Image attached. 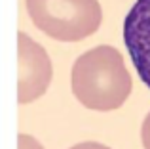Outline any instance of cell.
<instances>
[{"instance_id":"cell-1","label":"cell","mask_w":150,"mask_h":149,"mask_svg":"<svg viewBox=\"0 0 150 149\" xmlns=\"http://www.w3.org/2000/svg\"><path fill=\"white\" fill-rule=\"evenodd\" d=\"M70 84L84 107L114 111L125 103L133 82L120 52L112 46H97L74 61Z\"/></svg>"},{"instance_id":"cell-4","label":"cell","mask_w":150,"mask_h":149,"mask_svg":"<svg viewBox=\"0 0 150 149\" xmlns=\"http://www.w3.org/2000/svg\"><path fill=\"white\" fill-rule=\"evenodd\" d=\"M124 44L139 78L150 88V0H137L124 19Z\"/></svg>"},{"instance_id":"cell-3","label":"cell","mask_w":150,"mask_h":149,"mask_svg":"<svg viewBox=\"0 0 150 149\" xmlns=\"http://www.w3.org/2000/svg\"><path fill=\"white\" fill-rule=\"evenodd\" d=\"M17 71L19 103H30L42 97L50 88L53 77L51 59L48 52L25 33L17 34Z\"/></svg>"},{"instance_id":"cell-7","label":"cell","mask_w":150,"mask_h":149,"mask_svg":"<svg viewBox=\"0 0 150 149\" xmlns=\"http://www.w3.org/2000/svg\"><path fill=\"white\" fill-rule=\"evenodd\" d=\"M70 149H110V147L103 145V143H97V142H84V143H76Z\"/></svg>"},{"instance_id":"cell-6","label":"cell","mask_w":150,"mask_h":149,"mask_svg":"<svg viewBox=\"0 0 150 149\" xmlns=\"http://www.w3.org/2000/svg\"><path fill=\"white\" fill-rule=\"evenodd\" d=\"M141 138H143L144 149H150V113L143 120V130H141Z\"/></svg>"},{"instance_id":"cell-5","label":"cell","mask_w":150,"mask_h":149,"mask_svg":"<svg viewBox=\"0 0 150 149\" xmlns=\"http://www.w3.org/2000/svg\"><path fill=\"white\" fill-rule=\"evenodd\" d=\"M17 149H44V147H42V143L38 142L36 138H33V136L19 134V138H17Z\"/></svg>"},{"instance_id":"cell-2","label":"cell","mask_w":150,"mask_h":149,"mask_svg":"<svg viewBox=\"0 0 150 149\" xmlns=\"http://www.w3.org/2000/svg\"><path fill=\"white\" fill-rule=\"evenodd\" d=\"M33 23L61 42L91 37L103 21L99 0H25Z\"/></svg>"}]
</instances>
